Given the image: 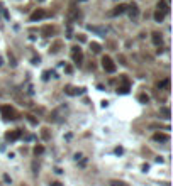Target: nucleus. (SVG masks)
I'll return each mask as SVG.
<instances>
[{
    "label": "nucleus",
    "mask_w": 173,
    "mask_h": 186,
    "mask_svg": "<svg viewBox=\"0 0 173 186\" xmlns=\"http://www.w3.org/2000/svg\"><path fill=\"white\" fill-rule=\"evenodd\" d=\"M0 112H2V115H3L5 120H15V118H17V113H15V110H14L10 105H3V107L0 108Z\"/></svg>",
    "instance_id": "obj_1"
},
{
    "label": "nucleus",
    "mask_w": 173,
    "mask_h": 186,
    "mask_svg": "<svg viewBox=\"0 0 173 186\" xmlns=\"http://www.w3.org/2000/svg\"><path fill=\"white\" fill-rule=\"evenodd\" d=\"M102 68H104L107 73H115V70H117V68H115V63L109 58V56H104V58H102Z\"/></svg>",
    "instance_id": "obj_2"
},
{
    "label": "nucleus",
    "mask_w": 173,
    "mask_h": 186,
    "mask_svg": "<svg viewBox=\"0 0 173 186\" xmlns=\"http://www.w3.org/2000/svg\"><path fill=\"white\" fill-rule=\"evenodd\" d=\"M71 58H73V63H75V64H81V61H83V53H81V48H80V46H73V48H71Z\"/></svg>",
    "instance_id": "obj_3"
},
{
    "label": "nucleus",
    "mask_w": 173,
    "mask_h": 186,
    "mask_svg": "<svg viewBox=\"0 0 173 186\" xmlns=\"http://www.w3.org/2000/svg\"><path fill=\"white\" fill-rule=\"evenodd\" d=\"M126 12H129V17L133 19H137V15H139V7H137V3H131L129 7H126Z\"/></svg>",
    "instance_id": "obj_4"
},
{
    "label": "nucleus",
    "mask_w": 173,
    "mask_h": 186,
    "mask_svg": "<svg viewBox=\"0 0 173 186\" xmlns=\"http://www.w3.org/2000/svg\"><path fill=\"white\" fill-rule=\"evenodd\" d=\"M46 15H48V14H46V10H42V9H38L36 12H32V14H31V20H32V22H36V20H41V19H44Z\"/></svg>",
    "instance_id": "obj_5"
},
{
    "label": "nucleus",
    "mask_w": 173,
    "mask_h": 186,
    "mask_svg": "<svg viewBox=\"0 0 173 186\" xmlns=\"http://www.w3.org/2000/svg\"><path fill=\"white\" fill-rule=\"evenodd\" d=\"M19 137H20V130H10V132L5 134V139H7L9 142H14V141H17Z\"/></svg>",
    "instance_id": "obj_6"
},
{
    "label": "nucleus",
    "mask_w": 173,
    "mask_h": 186,
    "mask_svg": "<svg viewBox=\"0 0 173 186\" xmlns=\"http://www.w3.org/2000/svg\"><path fill=\"white\" fill-rule=\"evenodd\" d=\"M124 12H126V5H117V7H114V10H110V12H109V15L117 17V15H122Z\"/></svg>",
    "instance_id": "obj_7"
},
{
    "label": "nucleus",
    "mask_w": 173,
    "mask_h": 186,
    "mask_svg": "<svg viewBox=\"0 0 173 186\" xmlns=\"http://www.w3.org/2000/svg\"><path fill=\"white\" fill-rule=\"evenodd\" d=\"M168 134H161V132H158V134H154L153 135V141H156V142H168Z\"/></svg>",
    "instance_id": "obj_8"
},
{
    "label": "nucleus",
    "mask_w": 173,
    "mask_h": 186,
    "mask_svg": "<svg viewBox=\"0 0 173 186\" xmlns=\"http://www.w3.org/2000/svg\"><path fill=\"white\" fill-rule=\"evenodd\" d=\"M151 41H153L154 46H161V44H163V37H161L160 32H153V34H151Z\"/></svg>",
    "instance_id": "obj_9"
},
{
    "label": "nucleus",
    "mask_w": 173,
    "mask_h": 186,
    "mask_svg": "<svg viewBox=\"0 0 173 186\" xmlns=\"http://www.w3.org/2000/svg\"><path fill=\"white\" fill-rule=\"evenodd\" d=\"M55 32H56V29H55L53 25H46V27L42 29V36L44 37H51Z\"/></svg>",
    "instance_id": "obj_10"
},
{
    "label": "nucleus",
    "mask_w": 173,
    "mask_h": 186,
    "mask_svg": "<svg viewBox=\"0 0 173 186\" xmlns=\"http://www.w3.org/2000/svg\"><path fill=\"white\" fill-rule=\"evenodd\" d=\"M158 10H161L163 14H168V10H170V9H168V3H166L165 0H160V2H158Z\"/></svg>",
    "instance_id": "obj_11"
},
{
    "label": "nucleus",
    "mask_w": 173,
    "mask_h": 186,
    "mask_svg": "<svg viewBox=\"0 0 173 186\" xmlns=\"http://www.w3.org/2000/svg\"><path fill=\"white\" fill-rule=\"evenodd\" d=\"M65 92L68 93V95H78V93H83V90H81V88L75 90V88H71V86H66V90H65Z\"/></svg>",
    "instance_id": "obj_12"
},
{
    "label": "nucleus",
    "mask_w": 173,
    "mask_h": 186,
    "mask_svg": "<svg viewBox=\"0 0 173 186\" xmlns=\"http://www.w3.org/2000/svg\"><path fill=\"white\" fill-rule=\"evenodd\" d=\"M163 19H165V14H163L161 10H156V12H154V20H156V22H163Z\"/></svg>",
    "instance_id": "obj_13"
},
{
    "label": "nucleus",
    "mask_w": 173,
    "mask_h": 186,
    "mask_svg": "<svg viewBox=\"0 0 173 186\" xmlns=\"http://www.w3.org/2000/svg\"><path fill=\"white\" fill-rule=\"evenodd\" d=\"M117 93H120V95H127V93H129V85H122V86H119V88H117Z\"/></svg>",
    "instance_id": "obj_14"
},
{
    "label": "nucleus",
    "mask_w": 173,
    "mask_h": 186,
    "mask_svg": "<svg viewBox=\"0 0 173 186\" xmlns=\"http://www.w3.org/2000/svg\"><path fill=\"white\" fill-rule=\"evenodd\" d=\"M137 100H139L141 103H148V102H149V96H148L146 93H141V95L137 96Z\"/></svg>",
    "instance_id": "obj_15"
},
{
    "label": "nucleus",
    "mask_w": 173,
    "mask_h": 186,
    "mask_svg": "<svg viewBox=\"0 0 173 186\" xmlns=\"http://www.w3.org/2000/svg\"><path fill=\"white\" fill-rule=\"evenodd\" d=\"M88 29H90V31H94V32H98V34H102V36H105V29H100V27H94V25H88Z\"/></svg>",
    "instance_id": "obj_16"
},
{
    "label": "nucleus",
    "mask_w": 173,
    "mask_h": 186,
    "mask_svg": "<svg viewBox=\"0 0 173 186\" xmlns=\"http://www.w3.org/2000/svg\"><path fill=\"white\" fill-rule=\"evenodd\" d=\"M168 85H170V80H168V78H166V80H161V81H160V83H158V88H160V90H161V88H166V86H168Z\"/></svg>",
    "instance_id": "obj_17"
},
{
    "label": "nucleus",
    "mask_w": 173,
    "mask_h": 186,
    "mask_svg": "<svg viewBox=\"0 0 173 186\" xmlns=\"http://www.w3.org/2000/svg\"><path fill=\"white\" fill-rule=\"evenodd\" d=\"M109 185H110V186H129L127 183H124V181H117V179H114V181H110Z\"/></svg>",
    "instance_id": "obj_18"
},
{
    "label": "nucleus",
    "mask_w": 173,
    "mask_h": 186,
    "mask_svg": "<svg viewBox=\"0 0 173 186\" xmlns=\"http://www.w3.org/2000/svg\"><path fill=\"white\" fill-rule=\"evenodd\" d=\"M90 49H92L94 53H100V44H97V42H92V44H90Z\"/></svg>",
    "instance_id": "obj_19"
},
{
    "label": "nucleus",
    "mask_w": 173,
    "mask_h": 186,
    "mask_svg": "<svg viewBox=\"0 0 173 186\" xmlns=\"http://www.w3.org/2000/svg\"><path fill=\"white\" fill-rule=\"evenodd\" d=\"M42 152H44V147H42V146H36V147H34V154H36V156L42 154Z\"/></svg>",
    "instance_id": "obj_20"
},
{
    "label": "nucleus",
    "mask_w": 173,
    "mask_h": 186,
    "mask_svg": "<svg viewBox=\"0 0 173 186\" xmlns=\"http://www.w3.org/2000/svg\"><path fill=\"white\" fill-rule=\"evenodd\" d=\"M59 48H61V42H56V44H55V46H53V48H51L49 51H51V53L55 54V53H58V51H59Z\"/></svg>",
    "instance_id": "obj_21"
},
{
    "label": "nucleus",
    "mask_w": 173,
    "mask_h": 186,
    "mask_svg": "<svg viewBox=\"0 0 173 186\" xmlns=\"http://www.w3.org/2000/svg\"><path fill=\"white\" fill-rule=\"evenodd\" d=\"M161 113H163L165 117H170V115H172V112H170L168 107H163V108H161Z\"/></svg>",
    "instance_id": "obj_22"
},
{
    "label": "nucleus",
    "mask_w": 173,
    "mask_h": 186,
    "mask_svg": "<svg viewBox=\"0 0 173 186\" xmlns=\"http://www.w3.org/2000/svg\"><path fill=\"white\" fill-rule=\"evenodd\" d=\"M41 135H42V139H44V141H48V139H49V132H48V129H42Z\"/></svg>",
    "instance_id": "obj_23"
},
{
    "label": "nucleus",
    "mask_w": 173,
    "mask_h": 186,
    "mask_svg": "<svg viewBox=\"0 0 173 186\" xmlns=\"http://www.w3.org/2000/svg\"><path fill=\"white\" fill-rule=\"evenodd\" d=\"M9 59H10V64H12V66H15V64H17V63H15V58H14V54H10V53H9Z\"/></svg>",
    "instance_id": "obj_24"
},
{
    "label": "nucleus",
    "mask_w": 173,
    "mask_h": 186,
    "mask_svg": "<svg viewBox=\"0 0 173 186\" xmlns=\"http://www.w3.org/2000/svg\"><path fill=\"white\" fill-rule=\"evenodd\" d=\"M27 120H29L31 124H38V120H36V118H34L32 115H27Z\"/></svg>",
    "instance_id": "obj_25"
},
{
    "label": "nucleus",
    "mask_w": 173,
    "mask_h": 186,
    "mask_svg": "<svg viewBox=\"0 0 173 186\" xmlns=\"http://www.w3.org/2000/svg\"><path fill=\"white\" fill-rule=\"evenodd\" d=\"M78 39H80V42H85V39H87V37L83 36V34H78Z\"/></svg>",
    "instance_id": "obj_26"
},
{
    "label": "nucleus",
    "mask_w": 173,
    "mask_h": 186,
    "mask_svg": "<svg viewBox=\"0 0 173 186\" xmlns=\"http://www.w3.org/2000/svg\"><path fill=\"white\" fill-rule=\"evenodd\" d=\"M49 78V71H44V76H42V80H48Z\"/></svg>",
    "instance_id": "obj_27"
},
{
    "label": "nucleus",
    "mask_w": 173,
    "mask_h": 186,
    "mask_svg": "<svg viewBox=\"0 0 173 186\" xmlns=\"http://www.w3.org/2000/svg\"><path fill=\"white\" fill-rule=\"evenodd\" d=\"M51 186H61V183H58V181H55V183H51Z\"/></svg>",
    "instance_id": "obj_28"
},
{
    "label": "nucleus",
    "mask_w": 173,
    "mask_h": 186,
    "mask_svg": "<svg viewBox=\"0 0 173 186\" xmlns=\"http://www.w3.org/2000/svg\"><path fill=\"white\" fill-rule=\"evenodd\" d=\"M39 2H42V0H39Z\"/></svg>",
    "instance_id": "obj_29"
},
{
    "label": "nucleus",
    "mask_w": 173,
    "mask_h": 186,
    "mask_svg": "<svg viewBox=\"0 0 173 186\" xmlns=\"http://www.w3.org/2000/svg\"><path fill=\"white\" fill-rule=\"evenodd\" d=\"M81 2H85V0H81Z\"/></svg>",
    "instance_id": "obj_30"
}]
</instances>
